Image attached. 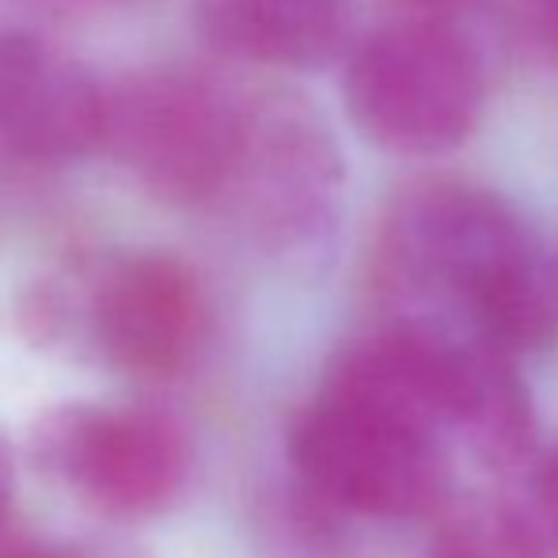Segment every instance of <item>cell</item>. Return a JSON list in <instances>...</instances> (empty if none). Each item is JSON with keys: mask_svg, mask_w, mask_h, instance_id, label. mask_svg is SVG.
<instances>
[{"mask_svg": "<svg viewBox=\"0 0 558 558\" xmlns=\"http://www.w3.org/2000/svg\"><path fill=\"white\" fill-rule=\"evenodd\" d=\"M289 456L312 494L361 517H426L448 490L441 437L324 388L296 418Z\"/></svg>", "mask_w": 558, "mask_h": 558, "instance_id": "obj_4", "label": "cell"}, {"mask_svg": "<svg viewBox=\"0 0 558 558\" xmlns=\"http://www.w3.org/2000/svg\"><path fill=\"white\" fill-rule=\"evenodd\" d=\"M483 69L468 38L437 20L373 31L345 65V111L396 156L452 153L483 118Z\"/></svg>", "mask_w": 558, "mask_h": 558, "instance_id": "obj_3", "label": "cell"}, {"mask_svg": "<svg viewBox=\"0 0 558 558\" xmlns=\"http://www.w3.org/2000/svg\"><path fill=\"white\" fill-rule=\"evenodd\" d=\"M35 8L50 15H69V20H84V15H104V12H114L122 8L125 0H31Z\"/></svg>", "mask_w": 558, "mask_h": 558, "instance_id": "obj_13", "label": "cell"}, {"mask_svg": "<svg viewBox=\"0 0 558 558\" xmlns=\"http://www.w3.org/2000/svg\"><path fill=\"white\" fill-rule=\"evenodd\" d=\"M12 501H15V456L12 445L0 434V524H12Z\"/></svg>", "mask_w": 558, "mask_h": 558, "instance_id": "obj_15", "label": "cell"}, {"mask_svg": "<svg viewBox=\"0 0 558 558\" xmlns=\"http://www.w3.org/2000/svg\"><path fill=\"white\" fill-rule=\"evenodd\" d=\"M107 84L31 31H0V148L27 163H73L104 148Z\"/></svg>", "mask_w": 558, "mask_h": 558, "instance_id": "obj_7", "label": "cell"}, {"mask_svg": "<svg viewBox=\"0 0 558 558\" xmlns=\"http://www.w3.org/2000/svg\"><path fill=\"white\" fill-rule=\"evenodd\" d=\"M194 27L225 58L319 69L345 46L350 0H194Z\"/></svg>", "mask_w": 558, "mask_h": 558, "instance_id": "obj_9", "label": "cell"}, {"mask_svg": "<svg viewBox=\"0 0 558 558\" xmlns=\"http://www.w3.org/2000/svg\"><path fill=\"white\" fill-rule=\"evenodd\" d=\"M391 255L403 274L448 289L478 338L509 357L558 342V258L498 194L456 183L411 194L391 221Z\"/></svg>", "mask_w": 558, "mask_h": 558, "instance_id": "obj_1", "label": "cell"}, {"mask_svg": "<svg viewBox=\"0 0 558 558\" xmlns=\"http://www.w3.org/2000/svg\"><path fill=\"white\" fill-rule=\"evenodd\" d=\"M509 15L536 58L558 65V0H509Z\"/></svg>", "mask_w": 558, "mask_h": 558, "instance_id": "obj_11", "label": "cell"}, {"mask_svg": "<svg viewBox=\"0 0 558 558\" xmlns=\"http://www.w3.org/2000/svg\"><path fill=\"white\" fill-rule=\"evenodd\" d=\"M0 558H84V551L53 544L35 532H20L12 524H0Z\"/></svg>", "mask_w": 558, "mask_h": 558, "instance_id": "obj_12", "label": "cell"}, {"mask_svg": "<svg viewBox=\"0 0 558 558\" xmlns=\"http://www.w3.org/2000/svg\"><path fill=\"white\" fill-rule=\"evenodd\" d=\"M247 141V107L186 69H137L107 88L104 153L168 206L225 202Z\"/></svg>", "mask_w": 558, "mask_h": 558, "instance_id": "obj_2", "label": "cell"}, {"mask_svg": "<svg viewBox=\"0 0 558 558\" xmlns=\"http://www.w3.org/2000/svg\"><path fill=\"white\" fill-rule=\"evenodd\" d=\"M434 558H539V536L521 517L478 509L448 524Z\"/></svg>", "mask_w": 558, "mask_h": 558, "instance_id": "obj_10", "label": "cell"}, {"mask_svg": "<svg viewBox=\"0 0 558 558\" xmlns=\"http://www.w3.org/2000/svg\"><path fill=\"white\" fill-rule=\"evenodd\" d=\"M198 274L168 251H130L104 266L88 296V331L114 368L145 380L179 376L206 342Z\"/></svg>", "mask_w": 558, "mask_h": 558, "instance_id": "obj_6", "label": "cell"}, {"mask_svg": "<svg viewBox=\"0 0 558 558\" xmlns=\"http://www.w3.org/2000/svg\"><path fill=\"white\" fill-rule=\"evenodd\" d=\"M338 179L335 148L293 107H247V141L228 198L263 232L293 235L316 221Z\"/></svg>", "mask_w": 558, "mask_h": 558, "instance_id": "obj_8", "label": "cell"}, {"mask_svg": "<svg viewBox=\"0 0 558 558\" xmlns=\"http://www.w3.org/2000/svg\"><path fill=\"white\" fill-rule=\"evenodd\" d=\"M536 494H539V513H544V521L558 532V452L547 456V463L539 468Z\"/></svg>", "mask_w": 558, "mask_h": 558, "instance_id": "obj_14", "label": "cell"}, {"mask_svg": "<svg viewBox=\"0 0 558 558\" xmlns=\"http://www.w3.org/2000/svg\"><path fill=\"white\" fill-rule=\"evenodd\" d=\"M407 4L426 8V12H441V8H452V4H460V0H407Z\"/></svg>", "mask_w": 558, "mask_h": 558, "instance_id": "obj_16", "label": "cell"}, {"mask_svg": "<svg viewBox=\"0 0 558 558\" xmlns=\"http://www.w3.org/2000/svg\"><path fill=\"white\" fill-rule=\"evenodd\" d=\"M38 452L111 517L163 513L191 478L183 426L153 407H65L38 434Z\"/></svg>", "mask_w": 558, "mask_h": 558, "instance_id": "obj_5", "label": "cell"}]
</instances>
